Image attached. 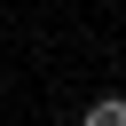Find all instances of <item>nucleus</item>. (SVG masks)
<instances>
[{
    "mask_svg": "<svg viewBox=\"0 0 126 126\" xmlns=\"http://www.w3.org/2000/svg\"><path fill=\"white\" fill-rule=\"evenodd\" d=\"M118 87H126V55H118Z\"/></svg>",
    "mask_w": 126,
    "mask_h": 126,
    "instance_id": "obj_2",
    "label": "nucleus"
},
{
    "mask_svg": "<svg viewBox=\"0 0 126 126\" xmlns=\"http://www.w3.org/2000/svg\"><path fill=\"white\" fill-rule=\"evenodd\" d=\"M87 126H126V87H110V94H94L87 110H79Z\"/></svg>",
    "mask_w": 126,
    "mask_h": 126,
    "instance_id": "obj_1",
    "label": "nucleus"
}]
</instances>
